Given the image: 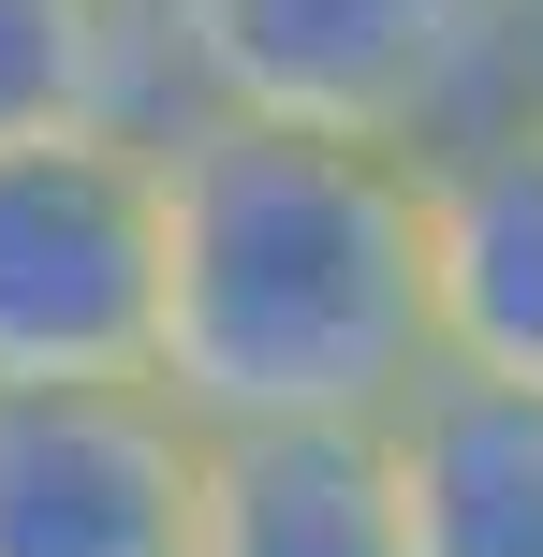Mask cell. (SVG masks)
I'll list each match as a JSON object with an SVG mask.
<instances>
[{"label":"cell","instance_id":"1","mask_svg":"<svg viewBox=\"0 0 543 557\" xmlns=\"http://www.w3.org/2000/svg\"><path fill=\"white\" fill-rule=\"evenodd\" d=\"M147 367L192 411H397L441 367L411 147L264 103H192L162 133Z\"/></svg>","mask_w":543,"mask_h":557},{"label":"cell","instance_id":"2","mask_svg":"<svg viewBox=\"0 0 543 557\" xmlns=\"http://www.w3.org/2000/svg\"><path fill=\"white\" fill-rule=\"evenodd\" d=\"M162 323V117L0 133V382L147 367Z\"/></svg>","mask_w":543,"mask_h":557},{"label":"cell","instance_id":"3","mask_svg":"<svg viewBox=\"0 0 543 557\" xmlns=\"http://www.w3.org/2000/svg\"><path fill=\"white\" fill-rule=\"evenodd\" d=\"M192 103H264L323 133H427L441 103L499 74L515 15L499 0H162Z\"/></svg>","mask_w":543,"mask_h":557},{"label":"cell","instance_id":"4","mask_svg":"<svg viewBox=\"0 0 543 557\" xmlns=\"http://www.w3.org/2000/svg\"><path fill=\"white\" fill-rule=\"evenodd\" d=\"M206 411L162 367L0 382V557H192Z\"/></svg>","mask_w":543,"mask_h":557},{"label":"cell","instance_id":"5","mask_svg":"<svg viewBox=\"0 0 543 557\" xmlns=\"http://www.w3.org/2000/svg\"><path fill=\"white\" fill-rule=\"evenodd\" d=\"M427 176V294H441V352L543 382V74L499 45V74L470 103H441L411 133Z\"/></svg>","mask_w":543,"mask_h":557},{"label":"cell","instance_id":"6","mask_svg":"<svg viewBox=\"0 0 543 557\" xmlns=\"http://www.w3.org/2000/svg\"><path fill=\"white\" fill-rule=\"evenodd\" d=\"M192 557H411L382 411H206Z\"/></svg>","mask_w":543,"mask_h":557},{"label":"cell","instance_id":"7","mask_svg":"<svg viewBox=\"0 0 543 557\" xmlns=\"http://www.w3.org/2000/svg\"><path fill=\"white\" fill-rule=\"evenodd\" d=\"M411 557H543V382L441 352L382 411Z\"/></svg>","mask_w":543,"mask_h":557},{"label":"cell","instance_id":"8","mask_svg":"<svg viewBox=\"0 0 543 557\" xmlns=\"http://www.w3.org/2000/svg\"><path fill=\"white\" fill-rule=\"evenodd\" d=\"M59 117H147L133 0H0V133H59Z\"/></svg>","mask_w":543,"mask_h":557},{"label":"cell","instance_id":"9","mask_svg":"<svg viewBox=\"0 0 543 557\" xmlns=\"http://www.w3.org/2000/svg\"><path fill=\"white\" fill-rule=\"evenodd\" d=\"M515 59H529V74H543V15H529V45H515Z\"/></svg>","mask_w":543,"mask_h":557},{"label":"cell","instance_id":"10","mask_svg":"<svg viewBox=\"0 0 543 557\" xmlns=\"http://www.w3.org/2000/svg\"><path fill=\"white\" fill-rule=\"evenodd\" d=\"M499 15H515V29H529V15H543V0H499Z\"/></svg>","mask_w":543,"mask_h":557}]
</instances>
